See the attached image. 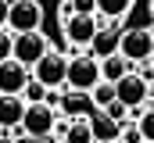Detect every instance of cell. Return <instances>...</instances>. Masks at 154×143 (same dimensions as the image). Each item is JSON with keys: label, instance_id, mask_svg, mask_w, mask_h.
Here are the masks:
<instances>
[{"label": "cell", "instance_id": "cell-1", "mask_svg": "<svg viewBox=\"0 0 154 143\" xmlns=\"http://www.w3.org/2000/svg\"><path fill=\"white\" fill-rule=\"evenodd\" d=\"M97 82H104L100 79V61L97 57H90V54H72L68 57V79H65V90H75V93H90Z\"/></svg>", "mask_w": 154, "mask_h": 143}, {"label": "cell", "instance_id": "cell-2", "mask_svg": "<svg viewBox=\"0 0 154 143\" xmlns=\"http://www.w3.org/2000/svg\"><path fill=\"white\" fill-rule=\"evenodd\" d=\"M118 54H122L133 68H136V65L154 61V36H151V29H122Z\"/></svg>", "mask_w": 154, "mask_h": 143}, {"label": "cell", "instance_id": "cell-3", "mask_svg": "<svg viewBox=\"0 0 154 143\" xmlns=\"http://www.w3.org/2000/svg\"><path fill=\"white\" fill-rule=\"evenodd\" d=\"M32 79L47 90H65V79H68V54L61 50H47L32 68Z\"/></svg>", "mask_w": 154, "mask_h": 143}, {"label": "cell", "instance_id": "cell-4", "mask_svg": "<svg viewBox=\"0 0 154 143\" xmlns=\"http://www.w3.org/2000/svg\"><path fill=\"white\" fill-rule=\"evenodd\" d=\"M54 125H57V111L50 104H29L18 132L22 136H32V140H47V136H54Z\"/></svg>", "mask_w": 154, "mask_h": 143}, {"label": "cell", "instance_id": "cell-5", "mask_svg": "<svg viewBox=\"0 0 154 143\" xmlns=\"http://www.w3.org/2000/svg\"><path fill=\"white\" fill-rule=\"evenodd\" d=\"M100 29V18L97 14H72L68 22H65V39H68V50L79 54V50H90V43H93V36ZM68 54V57H72Z\"/></svg>", "mask_w": 154, "mask_h": 143}, {"label": "cell", "instance_id": "cell-6", "mask_svg": "<svg viewBox=\"0 0 154 143\" xmlns=\"http://www.w3.org/2000/svg\"><path fill=\"white\" fill-rule=\"evenodd\" d=\"M43 22V7L36 0H11V14H7V32L22 36V32H39Z\"/></svg>", "mask_w": 154, "mask_h": 143}, {"label": "cell", "instance_id": "cell-7", "mask_svg": "<svg viewBox=\"0 0 154 143\" xmlns=\"http://www.w3.org/2000/svg\"><path fill=\"white\" fill-rule=\"evenodd\" d=\"M147 97H151V86H147L136 72H129L122 82H115V100L125 104L129 111H140V107L147 104Z\"/></svg>", "mask_w": 154, "mask_h": 143}, {"label": "cell", "instance_id": "cell-8", "mask_svg": "<svg viewBox=\"0 0 154 143\" xmlns=\"http://www.w3.org/2000/svg\"><path fill=\"white\" fill-rule=\"evenodd\" d=\"M29 82H32V72L25 65H18L14 57L0 65V97H22Z\"/></svg>", "mask_w": 154, "mask_h": 143}, {"label": "cell", "instance_id": "cell-9", "mask_svg": "<svg viewBox=\"0 0 154 143\" xmlns=\"http://www.w3.org/2000/svg\"><path fill=\"white\" fill-rule=\"evenodd\" d=\"M47 50H50V47H47L43 32H22V36H14V61L25 65L29 72L36 68V61L47 54Z\"/></svg>", "mask_w": 154, "mask_h": 143}, {"label": "cell", "instance_id": "cell-10", "mask_svg": "<svg viewBox=\"0 0 154 143\" xmlns=\"http://www.w3.org/2000/svg\"><path fill=\"white\" fill-rule=\"evenodd\" d=\"M97 18H100V14H97ZM118 43H122L118 22H104V18H100V29H97L93 43H90V57H97V61L111 57V54H118Z\"/></svg>", "mask_w": 154, "mask_h": 143}, {"label": "cell", "instance_id": "cell-11", "mask_svg": "<svg viewBox=\"0 0 154 143\" xmlns=\"http://www.w3.org/2000/svg\"><path fill=\"white\" fill-rule=\"evenodd\" d=\"M57 114H68V122H79V118L97 114V107H93V100H90V93L65 90V93H61V104H57Z\"/></svg>", "mask_w": 154, "mask_h": 143}, {"label": "cell", "instance_id": "cell-12", "mask_svg": "<svg viewBox=\"0 0 154 143\" xmlns=\"http://www.w3.org/2000/svg\"><path fill=\"white\" fill-rule=\"evenodd\" d=\"M90 129H93V143H118L122 140V125L115 118H108L104 111L90 114Z\"/></svg>", "mask_w": 154, "mask_h": 143}, {"label": "cell", "instance_id": "cell-13", "mask_svg": "<svg viewBox=\"0 0 154 143\" xmlns=\"http://www.w3.org/2000/svg\"><path fill=\"white\" fill-rule=\"evenodd\" d=\"M25 100L22 97H0V132L4 129H22V118H25Z\"/></svg>", "mask_w": 154, "mask_h": 143}, {"label": "cell", "instance_id": "cell-14", "mask_svg": "<svg viewBox=\"0 0 154 143\" xmlns=\"http://www.w3.org/2000/svg\"><path fill=\"white\" fill-rule=\"evenodd\" d=\"M129 72H133V65H129L122 54H111V57H104V61H100V79H104V82H111V86L122 82Z\"/></svg>", "mask_w": 154, "mask_h": 143}, {"label": "cell", "instance_id": "cell-15", "mask_svg": "<svg viewBox=\"0 0 154 143\" xmlns=\"http://www.w3.org/2000/svg\"><path fill=\"white\" fill-rule=\"evenodd\" d=\"M129 7H133V0H97V14H100L104 22H118V18H125Z\"/></svg>", "mask_w": 154, "mask_h": 143}, {"label": "cell", "instance_id": "cell-16", "mask_svg": "<svg viewBox=\"0 0 154 143\" xmlns=\"http://www.w3.org/2000/svg\"><path fill=\"white\" fill-rule=\"evenodd\" d=\"M61 143H93V129H90V118H79V122H68V132Z\"/></svg>", "mask_w": 154, "mask_h": 143}, {"label": "cell", "instance_id": "cell-17", "mask_svg": "<svg viewBox=\"0 0 154 143\" xmlns=\"http://www.w3.org/2000/svg\"><path fill=\"white\" fill-rule=\"evenodd\" d=\"M72 14H97V0H65L61 4V22H68Z\"/></svg>", "mask_w": 154, "mask_h": 143}, {"label": "cell", "instance_id": "cell-18", "mask_svg": "<svg viewBox=\"0 0 154 143\" xmlns=\"http://www.w3.org/2000/svg\"><path fill=\"white\" fill-rule=\"evenodd\" d=\"M90 100H93L97 111H104L108 104H115V86H111V82H97V86L90 90Z\"/></svg>", "mask_w": 154, "mask_h": 143}, {"label": "cell", "instance_id": "cell-19", "mask_svg": "<svg viewBox=\"0 0 154 143\" xmlns=\"http://www.w3.org/2000/svg\"><path fill=\"white\" fill-rule=\"evenodd\" d=\"M136 125H140V136H143V143H154V104L140 111Z\"/></svg>", "mask_w": 154, "mask_h": 143}, {"label": "cell", "instance_id": "cell-20", "mask_svg": "<svg viewBox=\"0 0 154 143\" xmlns=\"http://www.w3.org/2000/svg\"><path fill=\"white\" fill-rule=\"evenodd\" d=\"M47 93H50V90H47V86H39L36 79H32V82L25 86V93H22V100H25V104H47Z\"/></svg>", "mask_w": 154, "mask_h": 143}, {"label": "cell", "instance_id": "cell-21", "mask_svg": "<svg viewBox=\"0 0 154 143\" xmlns=\"http://www.w3.org/2000/svg\"><path fill=\"white\" fill-rule=\"evenodd\" d=\"M11 57H14V36L7 32V29H0V65L11 61Z\"/></svg>", "mask_w": 154, "mask_h": 143}, {"label": "cell", "instance_id": "cell-22", "mask_svg": "<svg viewBox=\"0 0 154 143\" xmlns=\"http://www.w3.org/2000/svg\"><path fill=\"white\" fill-rule=\"evenodd\" d=\"M122 143H143L140 125H136V122H125V125H122Z\"/></svg>", "mask_w": 154, "mask_h": 143}, {"label": "cell", "instance_id": "cell-23", "mask_svg": "<svg viewBox=\"0 0 154 143\" xmlns=\"http://www.w3.org/2000/svg\"><path fill=\"white\" fill-rule=\"evenodd\" d=\"M7 14H11V0H0V29H7Z\"/></svg>", "mask_w": 154, "mask_h": 143}, {"label": "cell", "instance_id": "cell-24", "mask_svg": "<svg viewBox=\"0 0 154 143\" xmlns=\"http://www.w3.org/2000/svg\"><path fill=\"white\" fill-rule=\"evenodd\" d=\"M0 143H14V140H7V136H0Z\"/></svg>", "mask_w": 154, "mask_h": 143}, {"label": "cell", "instance_id": "cell-25", "mask_svg": "<svg viewBox=\"0 0 154 143\" xmlns=\"http://www.w3.org/2000/svg\"><path fill=\"white\" fill-rule=\"evenodd\" d=\"M147 29H151V36H154V22H151V25H147Z\"/></svg>", "mask_w": 154, "mask_h": 143}, {"label": "cell", "instance_id": "cell-26", "mask_svg": "<svg viewBox=\"0 0 154 143\" xmlns=\"http://www.w3.org/2000/svg\"><path fill=\"white\" fill-rule=\"evenodd\" d=\"M0 136H4V132H0Z\"/></svg>", "mask_w": 154, "mask_h": 143}, {"label": "cell", "instance_id": "cell-27", "mask_svg": "<svg viewBox=\"0 0 154 143\" xmlns=\"http://www.w3.org/2000/svg\"><path fill=\"white\" fill-rule=\"evenodd\" d=\"M118 143H122V140H118Z\"/></svg>", "mask_w": 154, "mask_h": 143}]
</instances>
